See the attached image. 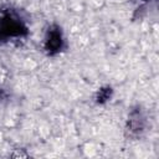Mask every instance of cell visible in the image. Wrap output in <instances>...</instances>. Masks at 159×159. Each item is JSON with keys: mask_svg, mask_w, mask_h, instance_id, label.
Here are the masks:
<instances>
[{"mask_svg": "<svg viewBox=\"0 0 159 159\" xmlns=\"http://www.w3.org/2000/svg\"><path fill=\"white\" fill-rule=\"evenodd\" d=\"M61 47V35L58 31H50V37L47 40V48L57 51Z\"/></svg>", "mask_w": 159, "mask_h": 159, "instance_id": "cell-1", "label": "cell"}]
</instances>
